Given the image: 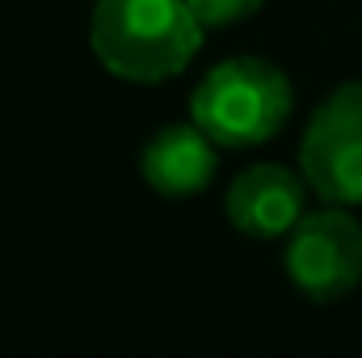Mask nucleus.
I'll use <instances>...</instances> for the list:
<instances>
[{"label": "nucleus", "mask_w": 362, "mask_h": 358, "mask_svg": "<svg viewBox=\"0 0 362 358\" xmlns=\"http://www.w3.org/2000/svg\"><path fill=\"white\" fill-rule=\"evenodd\" d=\"M202 21L185 0H97L89 47L97 64L127 85H160L189 68L202 47Z\"/></svg>", "instance_id": "1"}, {"label": "nucleus", "mask_w": 362, "mask_h": 358, "mask_svg": "<svg viewBox=\"0 0 362 358\" xmlns=\"http://www.w3.org/2000/svg\"><path fill=\"white\" fill-rule=\"evenodd\" d=\"M291 81L257 55H232L215 64L189 93V118L219 148H253L274 139L291 118Z\"/></svg>", "instance_id": "2"}, {"label": "nucleus", "mask_w": 362, "mask_h": 358, "mask_svg": "<svg viewBox=\"0 0 362 358\" xmlns=\"http://www.w3.org/2000/svg\"><path fill=\"white\" fill-rule=\"evenodd\" d=\"M299 169L316 198L362 207V81L337 85L308 118Z\"/></svg>", "instance_id": "3"}, {"label": "nucleus", "mask_w": 362, "mask_h": 358, "mask_svg": "<svg viewBox=\"0 0 362 358\" xmlns=\"http://www.w3.org/2000/svg\"><path fill=\"white\" fill-rule=\"evenodd\" d=\"M282 266L312 304H333L350 295L362 282V224L350 215V207L333 202L308 211L286 236Z\"/></svg>", "instance_id": "4"}, {"label": "nucleus", "mask_w": 362, "mask_h": 358, "mask_svg": "<svg viewBox=\"0 0 362 358\" xmlns=\"http://www.w3.org/2000/svg\"><path fill=\"white\" fill-rule=\"evenodd\" d=\"M308 178L282 165H249L223 194V211L240 236L274 241L291 236V228L308 215Z\"/></svg>", "instance_id": "5"}, {"label": "nucleus", "mask_w": 362, "mask_h": 358, "mask_svg": "<svg viewBox=\"0 0 362 358\" xmlns=\"http://www.w3.org/2000/svg\"><path fill=\"white\" fill-rule=\"evenodd\" d=\"M215 169H219V144L194 118L160 127L139 152V178L165 198L202 194L215 181Z\"/></svg>", "instance_id": "6"}, {"label": "nucleus", "mask_w": 362, "mask_h": 358, "mask_svg": "<svg viewBox=\"0 0 362 358\" xmlns=\"http://www.w3.org/2000/svg\"><path fill=\"white\" fill-rule=\"evenodd\" d=\"M185 4L202 21V30H228V25H240L249 17H257V8L266 0H185Z\"/></svg>", "instance_id": "7"}]
</instances>
